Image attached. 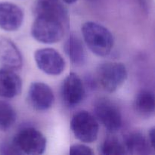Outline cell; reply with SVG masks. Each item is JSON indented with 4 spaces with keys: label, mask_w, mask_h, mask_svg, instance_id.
I'll return each instance as SVG.
<instances>
[{
    "label": "cell",
    "mask_w": 155,
    "mask_h": 155,
    "mask_svg": "<svg viewBox=\"0 0 155 155\" xmlns=\"http://www.w3.org/2000/svg\"><path fill=\"white\" fill-rule=\"evenodd\" d=\"M31 27V34L38 42L53 44L61 40L70 25L57 17L45 14H36Z\"/></svg>",
    "instance_id": "6da1fadb"
},
{
    "label": "cell",
    "mask_w": 155,
    "mask_h": 155,
    "mask_svg": "<svg viewBox=\"0 0 155 155\" xmlns=\"http://www.w3.org/2000/svg\"><path fill=\"white\" fill-rule=\"evenodd\" d=\"M81 32L86 46L93 54L99 57L110 54L114 39L108 29L96 22L87 21L82 25Z\"/></svg>",
    "instance_id": "7a4b0ae2"
},
{
    "label": "cell",
    "mask_w": 155,
    "mask_h": 155,
    "mask_svg": "<svg viewBox=\"0 0 155 155\" xmlns=\"http://www.w3.org/2000/svg\"><path fill=\"white\" fill-rule=\"evenodd\" d=\"M12 145L19 154H41L46 148V139L36 129L27 127L15 135Z\"/></svg>",
    "instance_id": "3957f363"
},
{
    "label": "cell",
    "mask_w": 155,
    "mask_h": 155,
    "mask_svg": "<svg viewBox=\"0 0 155 155\" xmlns=\"http://www.w3.org/2000/svg\"><path fill=\"white\" fill-rule=\"evenodd\" d=\"M127 76V68L120 62H104L98 67L96 71L98 83L108 92L117 90L125 83Z\"/></svg>",
    "instance_id": "277c9868"
},
{
    "label": "cell",
    "mask_w": 155,
    "mask_h": 155,
    "mask_svg": "<svg viewBox=\"0 0 155 155\" xmlns=\"http://www.w3.org/2000/svg\"><path fill=\"white\" fill-rule=\"evenodd\" d=\"M71 128L80 142L92 143L98 138L99 125L95 117L86 110H80L73 116Z\"/></svg>",
    "instance_id": "5b68a950"
},
{
    "label": "cell",
    "mask_w": 155,
    "mask_h": 155,
    "mask_svg": "<svg viewBox=\"0 0 155 155\" xmlns=\"http://www.w3.org/2000/svg\"><path fill=\"white\" fill-rule=\"evenodd\" d=\"M95 117L106 130L115 133L121 128L122 115L117 106L107 98L97 100L94 105Z\"/></svg>",
    "instance_id": "8992f818"
},
{
    "label": "cell",
    "mask_w": 155,
    "mask_h": 155,
    "mask_svg": "<svg viewBox=\"0 0 155 155\" xmlns=\"http://www.w3.org/2000/svg\"><path fill=\"white\" fill-rule=\"evenodd\" d=\"M34 59L39 69L48 75H60L64 71V59L54 48H44L36 50Z\"/></svg>",
    "instance_id": "52a82bcc"
},
{
    "label": "cell",
    "mask_w": 155,
    "mask_h": 155,
    "mask_svg": "<svg viewBox=\"0 0 155 155\" xmlns=\"http://www.w3.org/2000/svg\"><path fill=\"white\" fill-rule=\"evenodd\" d=\"M86 95V89L83 81L75 73L66 77L61 88V96L66 106L74 107L83 101Z\"/></svg>",
    "instance_id": "ba28073f"
},
{
    "label": "cell",
    "mask_w": 155,
    "mask_h": 155,
    "mask_svg": "<svg viewBox=\"0 0 155 155\" xmlns=\"http://www.w3.org/2000/svg\"><path fill=\"white\" fill-rule=\"evenodd\" d=\"M28 100L36 110L43 111L51 108L54 101V95L48 85L41 82H34L30 85Z\"/></svg>",
    "instance_id": "9c48e42d"
},
{
    "label": "cell",
    "mask_w": 155,
    "mask_h": 155,
    "mask_svg": "<svg viewBox=\"0 0 155 155\" xmlns=\"http://www.w3.org/2000/svg\"><path fill=\"white\" fill-rule=\"evenodd\" d=\"M24 12L14 3L0 2V28L5 31H16L24 21Z\"/></svg>",
    "instance_id": "30bf717a"
},
{
    "label": "cell",
    "mask_w": 155,
    "mask_h": 155,
    "mask_svg": "<svg viewBox=\"0 0 155 155\" xmlns=\"http://www.w3.org/2000/svg\"><path fill=\"white\" fill-rule=\"evenodd\" d=\"M0 64L8 69H21L23 58L17 45L11 39L0 36Z\"/></svg>",
    "instance_id": "8fae6325"
},
{
    "label": "cell",
    "mask_w": 155,
    "mask_h": 155,
    "mask_svg": "<svg viewBox=\"0 0 155 155\" xmlns=\"http://www.w3.org/2000/svg\"><path fill=\"white\" fill-rule=\"evenodd\" d=\"M22 90V80L13 71L8 68L0 69V97L12 98L18 96Z\"/></svg>",
    "instance_id": "7c38bea8"
},
{
    "label": "cell",
    "mask_w": 155,
    "mask_h": 155,
    "mask_svg": "<svg viewBox=\"0 0 155 155\" xmlns=\"http://www.w3.org/2000/svg\"><path fill=\"white\" fill-rule=\"evenodd\" d=\"M64 51L74 66L82 67L86 63L87 54L84 44L76 33L69 35L64 44Z\"/></svg>",
    "instance_id": "4fadbf2b"
},
{
    "label": "cell",
    "mask_w": 155,
    "mask_h": 155,
    "mask_svg": "<svg viewBox=\"0 0 155 155\" xmlns=\"http://www.w3.org/2000/svg\"><path fill=\"white\" fill-rule=\"evenodd\" d=\"M35 12L53 15L70 24L68 11L61 0H36Z\"/></svg>",
    "instance_id": "5bb4252c"
},
{
    "label": "cell",
    "mask_w": 155,
    "mask_h": 155,
    "mask_svg": "<svg viewBox=\"0 0 155 155\" xmlns=\"http://www.w3.org/2000/svg\"><path fill=\"white\" fill-rule=\"evenodd\" d=\"M127 152L132 154H149L153 149L149 141L140 133H132L124 140Z\"/></svg>",
    "instance_id": "9a60e30c"
},
{
    "label": "cell",
    "mask_w": 155,
    "mask_h": 155,
    "mask_svg": "<svg viewBox=\"0 0 155 155\" xmlns=\"http://www.w3.org/2000/svg\"><path fill=\"white\" fill-rule=\"evenodd\" d=\"M134 108L139 114L143 117L153 114L155 109L154 93L147 89L140 91L135 98Z\"/></svg>",
    "instance_id": "2e32d148"
},
{
    "label": "cell",
    "mask_w": 155,
    "mask_h": 155,
    "mask_svg": "<svg viewBox=\"0 0 155 155\" xmlns=\"http://www.w3.org/2000/svg\"><path fill=\"white\" fill-rule=\"evenodd\" d=\"M17 114L14 107L4 101H0V131L5 132L15 124Z\"/></svg>",
    "instance_id": "e0dca14e"
},
{
    "label": "cell",
    "mask_w": 155,
    "mask_h": 155,
    "mask_svg": "<svg viewBox=\"0 0 155 155\" xmlns=\"http://www.w3.org/2000/svg\"><path fill=\"white\" fill-rule=\"evenodd\" d=\"M100 152L104 155H119L127 153L124 144L121 143L114 137H109L103 142L100 148Z\"/></svg>",
    "instance_id": "ac0fdd59"
},
{
    "label": "cell",
    "mask_w": 155,
    "mask_h": 155,
    "mask_svg": "<svg viewBox=\"0 0 155 155\" xmlns=\"http://www.w3.org/2000/svg\"><path fill=\"white\" fill-rule=\"evenodd\" d=\"M70 154L73 155H92L94 152L87 145L83 144H75L70 148Z\"/></svg>",
    "instance_id": "d6986e66"
},
{
    "label": "cell",
    "mask_w": 155,
    "mask_h": 155,
    "mask_svg": "<svg viewBox=\"0 0 155 155\" xmlns=\"http://www.w3.org/2000/svg\"><path fill=\"white\" fill-rule=\"evenodd\" d=\"M0 154H19L12 143L11 145L5 144L0 147Z\"/></svg>",
    "instance_id": "ffe728a7"
},
{
    "label": "cell",
    "mask_w": 155,
    "mask_h": 155,
    "mask_svg": "<svg viewBox=\"0 0 155 155\" xmlns=\"http://www.w3.org/2000/svg\"><path fill=\"white\" fill-rule=\"evenodd\" d=\"M154 128H151L149 130V133H148V141H149L150 144H151V147L153 148V149H154Z\"/></svg>",
    "instance_id": "44dd1931"
},
{
    "label": "cell",
    "mask_w": 155,
    "mask_h": 155,
    "mask_svg": "<svg viewBox=\"0 0 155 155\" xmlns=\"http://www.w3.org/2000/svg\"><path fill=\"white\" fill-rule=\"evenodd\" d=\"M139 2H140V5H142V8L147 10V2L146 0H139Z\"/></svg>",
    "instance_id": "7402d4cb"
},
{
    "label": "cell",
    "mask_w": 155,
    "mask_h": 155,
    "mask_svg": "<svg viewBox=\"0 0 155 155\" xmlns=\"http://www.w3.org/2000/svg\"><path fill=\"white\" fill-rule=\"evenodd\" d=\"M61 1L67 3V4H73V3L76 2L77 0H61Z\"/></svg>",
    "instance_id": "603a6c76"
},
{
    "label": "cell",
    "mask_w": 155,
    "mask_h": 155,
    "mask_svg": "<svg viewBox=\"0 0 155 155\" xmlns=\"http://www.w3.org/2000/svg\"><path fill=\"white\" fill-rule=\"evenodd\" d=\"M89 1H92V2H94V1H96V0H89Z\"/></svg>",
    "instance_id": "cb8c5ba5"
}]
</instances>
